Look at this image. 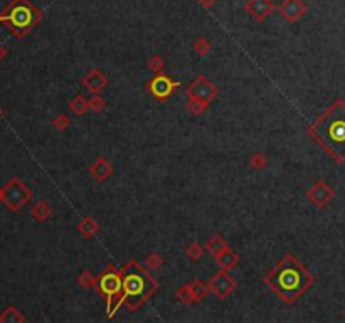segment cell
<instances>
[{
    "mask_svg": "<svg viewBox=\"0 0 345 323\" xmlns=\"http://www.w3.org/2000/svg\"><path fill=\"white\" fill-rule=\"evenodd\" d=\"M264 283L284 303H295L315 283V276L293 254H284L264 276Z\"/></svg>",
    "mask_w": 345,
    "mask_h": 323,
    "instance_id": "6da1fadb",
    "label": "cell"
},
{
    "mask_svg": "<svg viewBox=\"0 0 345 323\" xmlns=\"http://www.w3.org/2000/svg\"><path fill=\"white\" fill-rule=\"evenodd\" d=\"M308 135L338 164L345 162V101L337 99L308 128Z\"/></svg>",
    "mask_w": 345,
    "mask_h": 323,
    "instance_id": "7a4b0ae2",
    "label": "cell"
},
{
    "mask_svg": "<svg viewBox=\"0 0 345 323\" xmlns=\"http://www.w3.org/2000/svg\"><path fill=\"white\" fill-rule=\"evenodd\" d=\"M123 273V305L130 311H137L155 291L158 290V283L148 275L147 270L138 261H130L122 267Z\"/></svg>",
    "mask_w": 345,
    "mask_h": 323,
    "instance_id": "3957f363",
    "label": "cell"
},
{
    "mask_svg": "<svg viewBox=\"0 0 345 323\" xmlns=\"http://www.w3.org/2000/svg\"><path fill=\"white\" fill-rule=\"evenodd\" d=\"M41 12L31 0H12L0 14V22L7 25L9 32L22 39L41 22Z\"/></svg>",
    "mask_w": 345,
    "mask_h": 323,
    "instance_id": "277c9868",
    "label": "cell"
},
{
    "mask_svg": "<svg viewBox=\"0 0 345 323\" xmlns=\"http://www.w3.org/2000/svg\"><path fill=\"white\" fill-rule=\"evenodd\" d=\"M96 288L103 296H106L108 303V316L113 318L114 313L125 301V290H123V273L114 266H108L98 278Z\"/></svg>",
    "mask_w": 345,
    "mask_h": 323,
    "instance_id": "5b68a950",
    "label": "cell"
},
{
    "mask_svg": "<svg viewBox=\"0 0 345 323\" xmlns=\"http://www.w3.org/2000/svg\"><path fill=\"white\" fill-rule=\"evenodd\" d=\"M32 199V190L19 179H11L2 189V202L7 205L9 210L19 212L29 200Z\"/></svg>",
    "mask_w": 345,
    "mask_h": 323,
    "instance_id": "8992f818",
    "label": "cell"
},
{
    "mask_svg": "<svg viewBox=\"0 0 345 323\" xmlns=\"http://www.w3.org/2000/svg\"><path fill=\"white\" fill-rule=\"evenodd\" d=\"M186 94H187L189 99L201 101V103L209 106L214 99H216L217 88L207 78H204V76H197V78L191 83V86L187 88Z\"/></svg>",
    "mask_w": 345,
    "mask_h": 323,
    "instance_id": "52a82bcc",
    "label": "cell"
},
{
    "mask_svg": "<svg viewBox=\"0 0 345 323\" xmlns=\"http://www.w3.org/2000/svg\"><path fill=\"white\" fill-rule=\"evenodd\" d=\"M179 86H181L179 81H174L172 78H168V76L160 73V74H155V78L148 81L147 89L153 94L155 99L163 101V99H167Z\"/></svg>",
    "mask_w": 345,
    "mask_h": 323,
    "instance_id": "ba28073f",
    "label": "cell"
},
{
    "mask_svg": "<svg viewBox=\"0 0 345 323\" xmlns=\"http://www.w3.org/2000/svg\"><path fill=\"white\" fill-rule=\"evenodd\" d=\"M209 290H211L219 300H224V298H227L234 290H236V281L222 270L211 278V281H209Z\"/></svg>",
    "mask_w": 345,
    "mask_h": 323,
    "instance_id": "9c48e42d",
    "label": "cell"
},
{
    "mask_svg": "<svg viewBox=\"0 0 345 323\" xmlns=\"http://www.w3.org/2000/svg\"><path fill=\"white\" fill-rule=\"evenodd\" d=\"M335 197V192L323 180H317L307 192V199L317 207H325Z\"/></svg>",
    "mask_w": 345,
    "mask_h": 323,
    "instance_id": "30bf717a",
    "label": "cell"
},
{
    "mask_svg": "<svg viewBox=\"0 0 345 323\" xmlns=\"http://www.w3.org/2000/svg\"><path fill=\"white\" fill-rule=\"evenodd\" d=\"M279 12L288 22H297L307 12V5L302 0H283L281 5H279Z\"/></svg>",
    "mask_w": 345,
    "mask_h": 323,
    "instance_id": "8fae6325",
    "label": "cell"
},
{
    "mask_svg": "<svg viewBox=\"0 0 345 323\" xmlns=\"http://www.w3.org/2000/svg\"><path fill=\"white\" fill-rule=\"evenodd\" d=\"M273 9H274V4L271 0H248L246 2L248 14L256 20H259V22H263L273 12Z\"/></svg>",
    "mask_w": 345,
    "mask_h": 323,
    "instance_id": "7c38bea8",
    "label": "cell"
},
{
    "mask_svg": "<svg viewBox=\"0 0 345 323\" xmlns=\"http://www.w3.org/2000/svg\"><path fill=\"white\" fill-rule=\"evenodd\" d=\"M81 83L91 93H99V91H103L108 86V78L101 73V69H91L86 73Z\"/></svg>",
    "mask_w": 345,
    "mask_h": 323,
    "instance_id": "4fadbf2b",
    "label": "cell"
},
{
    "mask_svg": "<svg viewBox=\"0 0 345 323\" xmlns=\"http://www.w3.org/2000/svg\"><path fill=\"white\" fill-rule=\"evenodd\" d=\"M89 174H91L98 182H103V180H106L108 177H111L113 165L109 164L106 158H103V156H98V158L94 160V164L89 167Z\"/></svg>",
    "mask_w": 345,
    "mask_h": 323,
    "instance_id": "5bb4252c",
    "label": "cell"
},
{
    "mask_svg": "<svg viewBox=\"0 0 345 323\" xmlns=\"http://www.w3.org/2000/svg\"><path fill=\"white\" fill-rule=\"evenodd\" d=\"M216 261H217V266L221 267V270L229 271L239 262V256H238L236 251H233V249H229V247H227V249H224L221 254L216 256Z\"/></svg>",
    "mask_w": 345,
    "mask_h": 323,
    "instance_id": "9a60e30c",
    "label": "cell"
},
{
    "mask_svg": "<svg viewBox=\"0 0 345 323\" xmlns=\"http://www.w3.org/2000/svg\"><path fill=\"white\" fill-rule=\"evenodd\" d=\"M78 231H79V234H83L84 237L91 239V237H94L99 232V224L93 219V217H84V219L78 224Z\"/></svg>",
    "mask_w": 345,
    "mask_h": 323,
    "instance_id": "2e32d148",
    "label": "cell"
},
{
    "mask_svg": "<svg viewBox=\"0 0 345 323\" xmlns=\"http://www.w3.org/2000/svg\"><path fill=\"white\" fill-rule=\"evenodd\" d=\"M22 323L26 321V316L17 310L16 306H7L6 310L0 313V323Z\"/></svg>",
    "mask_w": 345,
    "mask_h": 323,
    "instance_id": "e0dca14e",
    "label": "cell"
},
{
    "mask_svg": "<svg viewBox=\"0 0 345 323\" xmlns=\"http://www.w3.org/2000/svg\"><path fill=\"white\" fill-rule=\"evenodd\" d=\"M69 110H71L73 113H74V115H78V116L86 115L88 111H89L88 99H84V96H81V94L74 96V98H73L71 101H69Z\"/></svg>",
    "mask_w": 345,
    "mask_h": 323,
    "instance_id": "ac0fdd59",
    "label": "cell"
},
{
    "mask_svg": "<svg viewBox=\"0 0 345 323\" xmlns=\"http://www.w3.org/2000/svg\"><path fill=\"white\" fill-rule=\"evenodd\" d=\"M31 214H32V217H34V221L44 222V221H47V219H49V216H51V207H49L47 202L41 200V202H37V204L32 207Z\"/></svg>",
    "mask_w": 345,
    "mask_h": 323,
    "instance_id": "d6986e66",
    "label": "cell"
},
{
    "mask_svg": "<svg viewBox=\"0 0 345 323\" xmlns=\"http://www.w3.org/2000/svg\"><path fill=\"white\" fill-rule=\"evenodd\" d=\"M189 285H191V290H192V295H194V303L204 300V298L207 296V293L211 291L209 290V285H206V283H202L199 280L189 283Z\"/></svg>",
    "mask_w": 345,
    "mask_h": 323,
    "instance_id": "ffe728a7",
    "label": "cell"
},
{
    "mask_svg": "<svg viewBox=\"0 0 345 323\" xmlns=\"http://www.w3.org/2000/svg\"><path fill=\"white\" fill-rule=\"evenodd\" d=\"M206 246H207L209 252H212L214 256L221 254V252H222L224 249H227L226 241H224L221 236H214V237H211V239L207 241V244H206Z\"/></svg>",
    "mask_w": 345,
    "mask_h": 323,
    "instance_id": "44dd1931",
    "label": "cell"
},
{
    "mask_svg": "<svg viewBox=\"0 0 345 323\" xmlns=\"http://www.w3.org/2000/svg\"><path fill=\"white\" fill-rule=\"evenodd\" d=\"M204 254V247L199 244V242H191L187 247H186V256L189 257V259H192V261H197V259H201Z\"/></svg>",
    "mask_w": 345,
    "mask_h": 323,
    "instance_id": "7402d4cb",
    "label": "cell"
},
{
    "mask_svg": "<svg viewBox=\"0 0 345 323\" xmlns=\"http://www.w3.org/2000/svg\"><path fill=\"white\" fill-rule=\"evenodd\" d=\"M176 298L184 305H187V303H194V295H192V290H191V285H184L177 290L176 293Z\"/></svg>",
    "mask_w": 345,
    "mask_h": 323,
    "instance_id": "603a6c76",
    "label": "cell"
},
{
    "mask_svg": "<svg viewBox=\"0 0 345 323\" xmlns=\"http://www.w3.org/2000/svg\"><path fill=\"white\" fill-rule=\"evenodd\" d=\"M78 285L81 286V288H86V290H88V288H94V286H96V280L93 278L91 273L84 270L81 275L78 276Z\"/></svg>",
    "mask_w": 345,
    "mask_h": 323,
    "instance_id": "cb8c5ba5",
    "label": "cell"
},
{
    "mask_svg": "<svg viewBox=\"0 0 345 323\" xmlns=\"http://www.w3.org/2000/svg\"><path fill=\"white\" fill-rule=\"evenodd\" d=\"M194 50H196L199 56H206L211 52V42H209L206 37H199L196 42H194Z\"/></svg>",
    "mask_w": 345,
    "mask_h": 323,
    "instance_id": "d4e9b609",
    "label": "cell"
},
{
    "mask_svg": "<svg viewBox=\"0 0 345 323\" xmlns=\"http://www.w3.org/2000/svg\"><path fill=\"white\" fill-rule=\"evenodd\" d=\"M249 164H251V167L254 170H261V169H264V167L268 165V158L266 156H264L263 153H254L251 158H249Z\"/></svg>",
    "mask_w": 345,
    "mask_h": 323,
    "instance_id": "484cf974",
    "label": "cell"
},
{
    "mask_svg": "<svg viewBox=\"0 0 345 323\" xmlns=\"http://www.w3.org/2000/svg\"><path fill=\"white\" fill-rule=\"evenodd\" d=\"M163 264V256L162 254H157V252H153V254H150L147 257V261H145V266L148 267V270H158L160 266Z\"/></svg>",
    "mask_w": 345,
    "mask_h": 323,
    "instance_id": "4316f807",
    "label": "cell"
},
{
    "mask_svg": "<svg viewBox=\"0 0 345 323\" xmlns=\"http://www.w3.org/2000/svg\"><path fill=\"white\" fill-rule=\"evenodd\" d=\"M148 68L152 69L155 74H160V73H163L165 63H163V59L160 58V56H152L150 61H148Z\"/></svg>",
    "mask_w": 345,
    "mask_h": 323,
    "instance_id": "83f0119b",
    "label": "cell"
},
{
    "mask_svg": "<svg viewBox=\"0 0 345 323\" xmlns=\"http://www.w3.org/2000/svg\"><path fill=\"white\" fill-rule=\"evenodd\" d=\"M187 108L192 111L194 115H201V113H204V111H206L209 106L207 104H204V103H201V101H196V99H189L187 101Z\"/></svg>",
    "mask_w": 345,
    "mask_h": 323,
    "instance_id": "f1b7e54d",
    "label": "cell"
},
{
    "mask_svg": "<svg viewBox=\"0 0 345 323\" xmlns=\"http://www.w3.org/2000/svg\"><path fill=\"white\" fill-rule=\"evenodd\" d=\"M69 123H71V121H69V118L66 115H58L56 118L52 120V125H54V128H58L59 131H64L69 126Z\"/></svg>",
    "mask_w": 345,
    "mask_h": 323,
    "instance_id": "f546056e",
    "label": "cell"
},
{
    "mask_svg": "<svg viewBox=\"0 0 345 323\" xmlns=\"http://www.w3.org/2000/svg\"><path fill=\"white\" fill-rule=\"evenodd\" d=\"M88 104H89V110H93V111H101L104 110V99L101 98V96H98V94H94L91 99L88 101Z\"/></svg>",
    "mask_w": 345,
    "mask_h": 323,
    "instance_id": "4dcf8cb0",
    "label": "cell"
},
{
    "mask_svg": "<svg viewBox=\"0 0 345 323\" xmlns=\"http://www.w3.org/2000/svg\"><path fill=\"white\" fill-rule=\"evenodd\" d=\"M6 56H7V49L4 47L2 44H0V61H4V59H6Z\"/></svg>",
    "mask_w": 345,
    "mask_h": 323,
    "instance_id": "1f68e13d",
    "label": "cell"
},
{
    "mask_svg": "<svg viewBox=\"0 0 345 323\" xmlns=\"http://www.w3.org/2000/svg\"><path fill=\"white\" fill-rule=\"evenodd\" d=\"M199 2H201L204 7H211V5L216 2V0H199Z\"/></svg>",
    "mask_w": 345,
    "mask_h": 323,
    "instance_id": "d6a6232c",
    "label": "cell"
},
{
    "mask_svg": "<svg viewBox=\"0 0 345 323\" xmlns=\"http://www.w3.org/2000/svg\"><path fill=\"white\" fill-rule=\"evenodd\" d=\"M2 116H4V111H2V108H0V118H2Z\"/></svg>",
    "mask_w": 345,
    "mask_h": 323,
    "instance_id": "836d02e7",
    "label": "cell"
},
{
    "mask_svg": "<svg viewBox=\"0 0 345 323\" xmlns=\"http://www.w3.org/2000/svg\"><path fill=\"white\" fill-rule=\"evenodd\" d=\"M0 200H2V189H0Z\"/></svg>",
    "mask_w": 345,
    "mask_h": 323,
    "instance_id": "e575fe53",
    "label": "cell"
},
{
    "mask_svg": "<svg viewBox=\"0 0 345 323\" xmlns=\"http://www.w3.org/2000/svg\"><path fill=\"white\" fill-rule=\"evenodd\" d=\"M343 316H345V310H343Z\"/></svg>",
    "mask_w": 345,
    "mask_h": 323,
    "instance_id": "d590c367",
    "label": "cell"
}]
</instances>
